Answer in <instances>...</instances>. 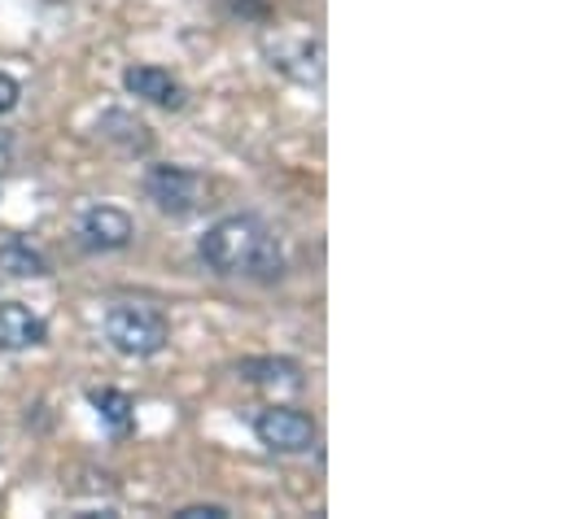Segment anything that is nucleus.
Returning a JSON list of instances; mask_svg holds the SVG:
<instances>
[{"mask_svg":"<svg viewBox=\"0 0 564 519\" xmlns=\"http://www.w3.org/2000/svg\"><path fill=\"white\" fill-rule=\"evenodd\" d=\"M254 437L272 454H306L315 445V423H311V415H302L293 406H268L254 415Z\"/></svg>","mask_w":564,"mask_h":519,"instance_id":"obj_5","label":"nucleus"},{"mask_svg":"<svg viewBox=\"0 0 564 519\" xmlns=\"http://www.w3.org/2000/svg\"><path fill=\"white\" fill-rule=\"evenodd\" d=\"M97 131H101L115 148H123L128 157H137V153H149V148H153L149 128H144L137 114H128V110H106V114L97 119Z\"/></svg>","mask_w":564,"mask_h":519,"instance_id":"obj_10","label":"nucleus"},{"mask_svg":"<svg viewBox=\"0 0 564 519\" xmlns=\"http://www.w3.org/2000/svg\"><path fill=\"white\" fill-rule=\"evenodd\" d=\"M123 88H128L137 101H149V106H158V110H184V106H188L184 84H180L171 70H162V66H128V70H123Z\"/></svg>","mask_w":564,"mask_h":519,"instance_id":"obj_7","label":"nucleus"},{"mask_svg":"<svg viewBox=\"0 0 564 519\" xmlns=\"http://www.w3.org/2000/svg\"><path fill=\"white\" fill-rule=\"evenodd\" d=\"M88 401H93L97 419H101L115 437H128V432L137 428V406H132V397H128L123 389H93L88 393Z\"/></svg>","mask_w":564,"mask_h":519,"instance_id":"obj_11","label":"nucleus"},{"mask_svg":"<svg viewBox=\"0 0 564 519\" xmlns=\"http://www.w3.org/2000/svg\"><path fill=\"white\" fill-rule=\"evenodd\" d=\"M237 376L250 380L254 389H263L268 397H297L306 389V376L293 358H246V363H237Z\"/></svg>","mask_w":564,"mask_h":519,"instance_id":"obj_8","label":"nucleus"},{"mask_svg":"<svg viewBox=\"0 0 564 519\" xmlns=\"http://www.w3.org/2000/svg\"><path fill=\"white\" fill-rule=\"evenodd\" d=\"M75 232H79V245H84V250H93V254H115V250H128V245H132L137 223H132V214H123V210H115V206H88V210L79 214Z\"/></svg>","mask_w":564,"mask_h":519,"instance_id":"obj_6","label":"nucleus"},{"mask_svg":"<svg viewBox=\"0 0 564 519\" xmlns=\"http://www.w3.org/2000/svg\"><path fill=\"white\" fill-rule=\"evenodd\" d=\"M106 341L123 354V358H153L166 350L171 341V323L158 306L144 301H115L106 310Z\"/></svg>","mask_w":564,"mask_h":519,"instance_id":"obj_2","label":"nucleus"},{"mask_svg":"<svg viewBox=\"0 0 564 519\" xmlns=\"http://www.w3.org/2000/svg\"><path fill=\"white\" fill-rule=\"evenodd\" d=\"M9 157H13V153H9V140L0 135V175H4V166H9Z\"/></svg>","mask_w":564,"mask_h":519,"instance_id":"obj_16","label":"nucleus"},{"mask_svg":"<svg viewBox=\"0 0 564 519\" xmlns=\"http://www.w3.org/2000/svg\"><path fill=\"white\" fill-rule=\"evenodd\" d=\"M263 57L272 70L289 75L302 88H324V40L306 26H276L263 35Z\"/></svg>","mask_w":564,"mask_h":519,"instance_id":"obj_3","label":"nucleus"},{"mask_svg":"<svg viewBox=\"0 0 564 519\" xmlns=\"http://www.w3.org/2000/svg\"><path fill=\"white\" fill-rule=\"evenodd\" d=\"M18 101H22V84L9 79V75H0V114H9Z\"/></svg>","mask_w":564,"mask_h":519,"instance_id":"obj_13","label":"nucleus"},{"mask_svg":"<svg viewBox=\"0 0 564 519\" xmlns=\"http://www.w3.org/2000/svg\"><path fill=\"white\" fill-rule=\"evenodd\" d=\"M144 197L171 214V219H188L193 210H202L206 201V179L188 166H149L144 175Z\"/></svg>","mask_w":564,"mask_h":519,"instance_id":"obj_4","label":"nucleus"},{"mask_svg":"<svg viewBox=\"0 0 564 519\" xmlns=\"http://www.w3.org/2000/svg\"><path fill=\"white\" fill-rule=\"evenodd\" d=\"M237 13H263V0H232Z\"/></svg>","mask_w":564,"mask_h":519,"instance_id":"obj_15","label":"nucleus"},{"mask_svg":"<svg viewBox=\"0 0 564 519\" xmlns=\"http://www.w3.org/2000/svg\"><path fill=\"white\" fill-rule=\"evenodd\" d=\"M0 270L13 279H40V275H48V258L22 236H4L0 241Z\"/></svg>","mask_w":564,"mask_h":519,"instance_id":"obj_12","label":"nucleus"},{"mask_svg":"<svg viewBox=\"0 0 564 519\" xmlns=\"http://www.w3.org/2000/svg\"><path fill=\"white\" fill-rule=\"evenodd\" d=\"M197 258L215 275H241V279H281L284 275V250L276 232L254 219V214H228L219 219L202 241Z\"/></svg>","mask_w":564,"mask_h":519,"instance_id":"obj_1","label":"nucleus"},{"mask_svg":"<svg viewBox=\"0 0 564 519\" xmlns=\"http://www.w3.org/2000/svg\"><path fill=\"white\" fill-rule=\"evenodd\" d=\"M48 328L40 314H31L22 301H0V350L18 354V350H35L44 345Z\"/></svg>","mask_w":564,"mask_h":519,"instance_id":"obj_9","label":"nucleus"},{"mask_svg":"<svg viewBox=\"0 0 564 519\" xmlns=\"http://www.w3.org/2000/svg\"><path fill=\"white\" fill-rule=\"evenodd\" d=\"M232 511L228 507H215V503H206V507H184V511H175V519H228Z\"/></svg>","mask_w":564,"mask_h":519,"instance_id":"obj_14","label":"nucleus"}]
</instances>
